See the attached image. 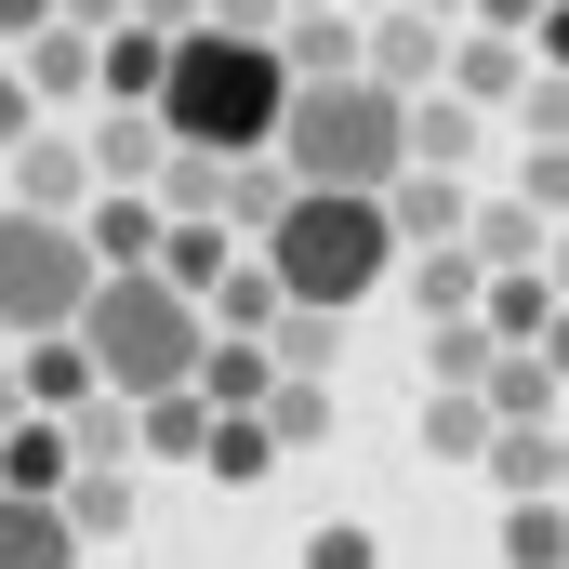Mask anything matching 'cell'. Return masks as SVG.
<instances>
[{
  "label": "cell",
  "mask_w": 569,
  "mask_h": 569,
  "mask_svg": "<svg viewBox=\"0 0 569 569\" xmlns=\"http://www.w3.org/2000/svg\"><path fill=\"white\" fill-rule=\"evenodd\" d=\"M212 13H226V27H252V40H279V27H291V0H212Z\"/></svg>",
  "instance_id": "e575fe53"
},
{
  "label": "cell",
  "mask_w": 569,
  "mask_h": 569,
  "mask_svg": "<svg viewBox=\"0 0 569 569\" xmlns=\"http://www.w3.org/2000/svg\"><path fill=\"white\" fill-rule=\"evenodd\" d=\"M0 569H80L67 490H0Z\"/></svg>",
  "instance_id": "9c48e42d"
},
{
  "label": "cell",
  "mask_w": 569,
  "mask_h": 569,
  "mask_svg": "<svg viewBox=\"0 0 569 569\" xmlns=\"http://www.w3.org/2000/svg\"><path fill=\"white\" fill-rule=\"evenodd\" d=\"M291 13H305V0H291Z\"/></svg>",
  "instance_id": "ee69618b"
},
{
  "label": "cell",
  "mask_w": 569,
  "mask_h": 569,
  "mask_svg": "<svg viewBox=\"0 0 569 569\" xmlns=\"http://www.w3.org/2000/svg\"><path fill=\"white\" fill-rule=\"evenodd\" d=\"M266 266L291 279V305H371V291L411 266V226H398V199L385 186H291V212L252 239Z\"/></svg>",
  "instance_id": "7a4b0ae2"
},
{
  "label": "cell",
  "mask_w": 569,
  "mask_h": 569,
  "mask_svg": "<svg viewBox=\"0 0 569 569\" xmlns=\"http://www.w3.org/2000/svg\"><path fill=\"white\" fill-rule=\"evenodd\" d=\"M477 27H543V0H477Z\"/></svg>",
  "instance_id": "74e56055"
},
{
  "label": "cell",
  "mask_w": 569,
  "mask_h": 569,
  "mask_svg": "<svg viewBox=\"0 0 569 569\" xmlns=\"http://www.w3.org/2000/svg\"><path fill=\"white\" fill-rule=\"evenodd\" d=\"M266 345H279V371H331V345H345V305H291Z\"/></svg>",
  "instance_id": "83f0119b"
},
{
  "label": "cell",
  "mask_w": 569,
  "mask_h": 569,
  "mask_svg": "<svg viewBox=\"0 0 569 569\" xmlns=\"http://www.w3.org/2000/svg\"><path fill=\"white\" fill-rule=\"evenodd\" d=\"M212 291H186L172 266H107L93 291V318H80V345L107 358V385L120 398H172V385H199V358H212Z\"/></svg>",
  "instance_id": "3957f363"
},
{
  "label": "cell",
  "mask_w": 569,
  "mask_h": 569,
  "mask_svg": "<svg viewBox=\"0 0 569 569\" xmlns=\"http://www.w3.org/2000/svg\"><path fill=\"white\" fill-rule=\"evenodd\" d=\"M67 517H80V543H120V530H133V477H120V463H80V477H67Z\"/></svg>",
  "instance_id": "cb8c5ba5"
},
{
  "label": "cell",
  "mask_w": 569,
  "mask_h": 569,
  "mask_svg": "<svg viewBox=\"0 0 569 569\" xmlns=\"http://www.w3.org/2000/svg\"><path fill=\"white\" fill-rule=\"evenodd\" d=\"M0 53H13V40H0Z\"/></svg>",
  "instance_id": "f6af8a7d"
},
{
  "label": "cell",
  "mask_w": 569,
  "mask_h": 569,
  "mask_svg": "<svg viewBox=\"0 0 569 569\" xmlns=\"http://www.w3.org/2000/svg\"><path fill=\"white\" fill-rule=\"evenodd\" d=\"M159 80H172V27H107V107H159Z\"/></svg>",
  "instance_id": "d6986e66"
},
{
  "label": "cell",
  "mask_w": 569,
  "mask_h": 569,
  "mask_svg": "<svg viewBox=\"0 0 569 569\" xmlns=\"http://www.w3.org/2000/svg\"><path fill=\"white\" fill-rule=\"evenodd\" d=\"M517 120H530V146H569V67H543V80L517 93Z\"/></svg>",
  "instance_id": "4dcf8cb0"
},
{
  "label": "cell",
  "mask_w": 569,
  "mask_h": 569,
  "mask_svg": "<svg viewBox=\"0 0 569 569\" xmlns=\"http://www.w3.org/2000/svg\"><path fill=\"white\" fill-rule=\"evenodd\" d=\"M557 490H569V437H557Z\"/></svg>",
  "instance_id": "b9f144b4"
},
{
  "label": "cell",
  "mask_w": 569,
  "mask_h": 569,
  "mask_svg": "<svg viewBox=\"0 0 569 569\" xmlns=\"http://www.w3.org/2000/svg\"><path fill=\"white\" fill-rule=\"evenodd\" d=\"M411 159L463 172V159H477V93H450V80H437V93H411Z\"/></svg>",
  "instance_id": "603a6c76"
},
{
  "label": "cell",
  "mask_w": 569,
  "mask_h": 569,
  "mask_svg": "<svg viewBox=\"0 0 569 569\" xmlns=\"http://www.w3.org/2000/svg\"><path fill=\"white\" fill-rule=\"evenodd\" d=\"M530 80H543L530 27H463V40H450V93H477V107H517Z\"/></svg>",
  "instance_id": "8992f818"
},
{
  "label": "cell",
  "mask_w": 569,
  "mask_h": 569,
  "mask_svg": "<svg viewBox=\"0 0 569 569\" xmlns=\"http://www.w3.org/2000/svg\"><path fill=\"white\" fill-rule=\"evenodd\" d=\"M385 199H398V226H411V252H425V239H463V226H477V212H463V172H437V159H411V172H398Z\"/></svg>",
  "instance_id": "ac0fdd59"
},
{
  "label": "cell",
  "mask_w": 569,
  "mask_h": 569,
  "mask_svg": "<svg viewBox=\"0 0 569 569\" xmlns=\"http://www.w3.org/2000/svg\"><path fill=\"white\" fill-rule=\"evenodd\" d=\"M172 120H159V107H107V133H93V172H107V186H159V172H172Z\"/></svg>",
  "instance_id": "5bb4252c"
},
{
  "label": "cell",
  "mask_w": 569,
  "mask_h": 569,
  "mask_svg": "<svg viewBox=\"0 0 569 569\" xmlns=\"http://www.w3.org/2000/svg\"><path fill=\"white\" fill-rule=\"evenodd\" d=\"M40 107H53V93H40V80H27V67L0 53V159H13V146L40 133Z\"/></svg>",
  "instance_id": "f546056e"
},
{
  "label": "cell",
  "mask_w": 569,
  "mask_h": 569,
  "mask_svg": "<svg viewBox=\"0 0 569 569\" xmlns=\"http://www.w3.org/2000/svg\"><path fill=\"white\" fill-rule=\"evenodd\" d=\"M67 477H80L67 411H13V425H0V490H67Z\"/></svg>",
  "instance_id": "7c38bea8"
},
{
  "label": "cell",
  "mask_w": 569,
  "mask_h": 569,
  "mask_svg": "<svg viewBox=\"0 0 569 569\" xmlns=\"http://www.w3.org/2000/svg\"><path fill=\"white\" fill-rule=\"evenodd\" d=\"M543 226H557V212H530V199H503V212H477V252H490V266H543V252H557Z\"/></svg>",
  "instance_id": "4316f807"
},
{
  "label": "cell",
  "mask_w": 569,
  "mask_h": 569,
  "mask_svg": "<svg viewBox=\"0 0 569 569\" xmlns=\"http://www.w3.org/2000/svg\"><path fill=\"white\" fill-rule=\"evenodd\" d=\"M291 93H305V67H291L279 40H252V27H226V13H199V27L172 40L159 120H172L186 146H226V159H279Z\"/></svg>",
  "instance_id": "6da1fadb"
},
{
  "label": "cell",
  "mask_w": 569,
  "mask_h": 569,
  "mask_svg": "<svg viewBox=\"0 0 569 569\" xmlns=\"http://www.w3.org/2000/svg\"><path fill=\"white\" fill-rule=\"evenodd\" d=\"M266 425H279L291 450H305V437H331V385H318V371H279V398H266Z\"/></svg>",
  "instance_id": "f1b7e54d"
},
{
  "label": "cell",
  "mask_w": 569,
  "mask_h": 569,
  "mask_svg": "<svg viewBox=\"0 0 569 569\" xmlns=\"http://www.w3.org/2000/svg\"><path fill=\"white\" fill-rule=\"evenodd\" d=\"M517 199H530V212H557V226H569V146H530V172H517Z\"/></svg>",
  "instance_id": "1f68e13d"
},
{
  "label": "cell",
  "mask_w": 569,
  "mask_h": 569,
  "mask_svg": "<svg viewBox=\"0 0 569 569\" xmlns=\"http://www.w3.org/2000/svg\"><path fill=\"white\" fill-rule=\"evenodd\" d=\"M13 371H27V398H40V411H80V398H107V358H93L80 331H40Z\"/></svg>",
  "instance_id": "9a60e30c"
},
{
  "label": "cell",
  "mask_w": 569,
  "mask_h": 569,
  "mask_svg": "<svg viewBox=\"0 0 569 569\" xmlns=\"http://www.w3.org/2000/svg\"><path fill=\"white\" fill-rule=\"evenodd\" d=\"M543 358H557V371H569V305H557V318H543Z\"/></svg>",
  "instance_id": "ab89813d"
},
{
  "label": "cell",
  "mask_w": 569,
  "mask_h": 569,
  "mask_svg": "<svg viewBox=\"0 0 569 569\" xmlns=\"http://www.w3.org/2000/svg\"><path fill=\"white\" fill-rule=\"evenodd\" d=\"M557 437H569V425H503V437H490V477H503V503H517V490H557Z\"/></svg>",
  "instance_id": "484cf974"
},
{
  "label": "cell",
  "mask_w": 569,
  "mask_h": 569,
  "mask_svg": "<svg viewBox=\"0 0 569 569\" xmlns=\"http://www.w3.org/2000/svg\"><path fill=\"white\" fill-rule=\"evenodd\" d=\"M490 437H503L490 385H437V398H425V450H437V463H490Z\"/></svg>",
  "instance_id": "e0dca14e"
},
{
  "label": "cell",
  "mask_w": 569,
  "mask_h": 569,
  "mask_svg": "<svg viewBox=\"0 0 569 569\" xmlns=\"http://www.w3.org/2000/svg\"><path fill=\"white\" fill-rule=\"evenodd\" d=\"M279 159L305 172V186H398V172H411V93L371 80V67L305 80L291 120H279Z\"/></svg>",
  "instance_id": "277c9868"
},
{
  "label": "cell",
  "mask_w": 569,
  "mask_h": 569,
  "mask_svg": "<svg viewBox=\"0 0 569 569\" xmlns=\"http://www.w3.org/2000/svg\"><path fill=\"white\" fill-rule=\"evenodd\" d=\"M398 279H411V305H425V331H437V318H477V305H490V252H463V239H425Z\"/></svg>",
  "instance_id": "30bf717a"
},
{
  "label": "cell",
  "mask_w": 569,
  "mask_h": 569,
  "mask_svg": "<svg viewBox=\"0 0 569 569\" xmlns=\"http://www.w3.org/2000/svg\"><path fill=\"white\" fill-rule=\"evenodd\" d=\"M279 450H291V437L266 425V411H212V450H199V477H226V490H252V477H266Z\"/></svg>",
  "instance_id": "7402d4cb"
},
{
  "label": "cell",
  "mask_w": 569,
  "mask_h": 569,
  "mask_svg": "<svg viewBox=\"0 0 569 569\" xmlns=\"http://www.w3.org/2000/svg\"><path fill=\"white\" fill-rule=\"evenodd\" d=\"M279 53L305 67V80H345V67H371V27H345V0H305L279 27Z\"/></svg>",
  "instance_id": "2e32d148"
},
{
  "label": "cell",
  "mask_w": 569,
  "mask_h": 569,
  "mask_svg": "<svg viewBox=\"0 0 569 569\" xmlns=\"http://www.w3.org/2000/svg\"><path fill=\"white\" fill-rule=\"evenodd\" d=\"M503 569H569V490H517L503 503Z\"/></svg>",
  "instance_id": "ffe728a7"
},
{
  "label": "cell",
  "mask_w": 569,
  "mask_h": 569,
  "mask_svg": "<svg viewBox=\"0 0 569 569\" xmlns=\"http://www.w3.org/2000/svg\"><path fill=\"white\" fill-rule=\"evenodd\" d=\"M67 13H80V27H133V0H67Z\"/></svg>",
  "instance_id": "f35d334b"
},
{
  "label": "cell",
  "mask_w": 569,
  "mask_h": 569,
  "mask_svg": "<svg viewBox=\"0 0 569 569\" xmlns=\"http://www.w3.org/2000/svg\"><path fill=\"white\" fill-rule=\"evenodd\" d=\"M450 40H463V27H450V13H425V0H411V13H385V27H371V80L437 93V80H450Z\"/></svg>",
  "instance_id": "52a82bcc"
},
{
  "label": "cell",
  "mask_w": 569,
  "mask_h": 569,
  "mask_svg": "<svg viewBox=\"0 0 569 569\" xmlns=\"http://www.w3.org/2000/svg\"><path fill=\"white\" fill-rule=\"evenodd\" d=\"M530 53H543V67H569V0H543V27H530Z\"/></svg>",
  "instance_id": "d590c367"
},
{
  "label": "cell",
  "mask_w": 569,
  "mask_h": 569,
  "mask_svg": "<svg viewBox=\"0 0 569 569\" xmlns=\"http://www.w3.org/2000/svg\"><path fill=\"white\" fill-rule=\"evenodd\" d=\"M305 569H385V543L345 517V530H318V543H305Z\"/></svg>",
  "instance_id": "d6a6232c"
},
{
  "label": "cell",
  "mask_w": 569,
  "mask_h": 569,
  "mask_svg": "<svg viewBox=\"0 0 569 569\" xmlns=\"http://www.w3.org/2000/svg\"><path fill=\"white\" fill-rule=\"evenodd\" d=\"M425 13H450V27H477V0H425Z\"/></svg>",
  "instance_id": "60d3db41"
},
{
  "label": "cell",
  "mask_w": 569,
  "mask_h": 569,
  "mask_svg": "<svg viewBox=\"0 0 569 569\" xmlns=\"http://www.w3.org/2000/svg\"><path fill=\"white\" fill-rule=\"evenodd\" d=\"M93 146H67V133H27L13 146V199H40V212H93Z\"/></svg>",
  "instance_id": "8fae6325"
},
{
  "label": "cell",
  "mask_w": 569,
  "mask_h": 569,
  "mask_svg": "<svg viewBox=\"0 0 569 569\" xmlns=\"http://www.w3.org/2000/svg\"><path fill=\"white\" fill-rule=\"evenodd\" d=\"M0 199H13V159H0Z\"/></svg>",
  "instance_id": "7bdbcfd3"
},
{
  "label": "cell",
  "mask_w": 569,
  "mask_h": 569,
  "mask_svg": "<svg viewBox=\"0 0 569 569\" xmlns=\"http://www.w3.org/2000/svg\"><path fill=\"white\" fill-rule=\"evenodd\" d=\"M146 27H172V40H186V27H199V13H212V0H133Z\"/></svg>",
  "instance_id": "8d00e7d4"
},
{
  "label": "cell",
  "mask_w": 569,
  "mask_h": 569,
  "mask_svg": "<svg viewBox=\"0 0 569 569\" xmlns=\"http://www.w3.org/2000/svg\"><path fill=\"white\" fill-rule=\"evenodd\" d=\"M53 13H67V0H0V40H13V53H27V40H40V27H53Z\"/></svg>",
  "instance_id": "836d02e7"
},
{
  "label": "cell",
  "mask_w": 569,
  "mask_h": 569,
  "mask_svg": "<svg viewBox=\"0 0 569 569\" xmlns=\"http://www.w3.org/2000/svg\"><path fill=\"white\" fill-rule=\"evenodd\" d=\"M80 226H93L107 266H159V252H172V199H159V186H93Z\"/></svg>",
  "instance_id": "ba28073f"
},
{
  "label": "cell",
  "mask_w": 569,
  "mask_h": 569,
  "mask_svg": "<svg viewBox=\"0 0 569 569\" xmlns=\"http://www.w3.org/2000/svg\"><path fill=\"white\" fill-rule=\"evenodd\" d=\"M107 291V252L80 212H40V199H0V345H40V331H80Z\"/></svg>",
  "instance_id": "5b68a950"
},
{
  "label": "cell",
  "mask_w": 569,
  "mask_h": 569,
  "mask_svg": "<svg viewBox=\"0 0 569 569\" xmlns=\"http://www.w3.org/2000/svg\"><path fill=\"white\" fill-rule=\"evenodd\" d=\"M146 450H159V463H199V450H212V398H199V385L146 398Z\"/></svg>",
  "instance_id": "d4e9b609"
},
{
  "label": "cell",
  "mask_w": 569,
  "mask_h": 569,
  "mask_svg": "<svg viewBox=\"0 0 569 569\" xmlns=\"http://www.w3.org/2000/svg\"><path fill=\"white\" fill-rule=\"evenodd\" d=\"M557 358H543V345H503V358H490V411H503V425H557Z\"/></svg>",
  "instance_id": "44dd1931"
},
{
  "label": "cell",
  "mask_w": 569,
  "mask_h": 569,
  "mask_svg": "<svg viewBox=\"0 0 569 569\" xmlns=\"http://www.w3.org/2000/svg\"><path fill=\"white\" fill-rule=\"evenodd\" d=\"M199 398H212V411H266V398H279V345H266V331H212Z\"/></svg>",
  "instance_id": "4fadbf2b"
}]
</instances>
